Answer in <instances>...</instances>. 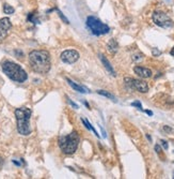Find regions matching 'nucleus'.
Listing matches in <instances>:
<instances>
[{"label":"nucleus","mask_w":174,"mask_h":179,"mask_svg":"<svg viewBox=\"0 0 174 179\" xmlns=\"http://www.w3.org/2000/svg\"><path fill=\"white\" fill-rule=\"evenodd\" d=\"M134 72L139 76V77H141V78H150L151 76L153 75L152 70H150V69H148V68H144V67H140V66L135 67Z\"/></svg>","instance_id":"9d476101"},{"label":"nucleus","mask_w":174,"mask_h":179,"mask_svg":"<svg viewBox=\"0 0 174 179\" xmlns=\"http://www.w3.org/2000/svg\"><path fill=\"white\" fill-rule=\"evenodd\" d=\"M152 54H153L154 56H159L161 53H160V50H158L157 48H154V50H152Z\"/></svg>","instance_id":"4be33fe9"},{"label":"nucleus","mask_w":174,"mask_h":179,"mask_svg":"<svg viewBox=\"0 0 174 179\" xmlns=\"http://www.w3.org/2000/svg\"><path fill=\"white\" fill-rule=\"evenodd\" d=\"M118 48H119L118 42H117L114 39H111L108 42V44H107V50H108V52L110 53L111 55H114L115 53L118 52Z\"/></svg>","instance_id":"ddd939ff"},{"label":"nucleus","mask_w":174,"mask_h":179,"mask_svg":"<svg viewBox=\"0 0 174 179\" xmlns=\"http://www.w3.org/2000/svg\"><path fill=\"white\" fill-rule=\"evenodd\" d=\"M30 109L28 107H19L15 109V116L17 120V131L21 135H29L31 133L30 128V117H31Z\"/></svg>","instance_id":"7ed1b4c3"},{"label":"nucleus","mask_w":174,"mask_h":179,"mask_svg":"<svg viewBox=\"0 0 174 179\" xmlns=\"http://www.w3.org/2000/svg\"><path fill=\"white\" fill-rule=\"evenodd\" d=\"M11 27H12V24L8 17L0 18V42L7 38L8 32L11 29Z\"/></svg>","instance_id":"1a4fd4ad"},{"label":"nucleus","mask_w":174,"mask_h":179,"mask_svg":"<svg viewBox=\"0 0 174 179\" xmlns=\"http://www.w3.org/2000/svg\"><path fill=\"white\" fill-rule=\"evenodd\" d=\"M162 129H163V131H165V132H168V133L173 132V129H172V128H170V127H168V125H163V128H162Z\"/></svg>","instance_id":"6ab92c4d"},{"label":"nucleus","mask_w":174,"mask_h":179,"mask_svg":"<svg viewBox=\"0 0 174 179\" xmlns=\"http://www.w3.org/2000/svg\"><path fill=\"white\" fill-rule=\"evenodd\" d=\"M81 121H82L83 125H85V128H87L88 130H90V131H92V132L94 133V134L96 135L97 137H99V134H98V133H97V131L94 129V127H93V125H92L91 123H90L89 121H88V119H85V118H81Z\"/></svg>","instance_id":"4468645a"},{"label":"nucleus","mask_w":174,"mask_h":179,"mask_svg":"<svg viewBox=\"0 0 174 179\" xmlns=\"http://www.w3.org/2000/svg\"><path fill=\"white\" fill-rule=\"evenodd\" d=\"M3 12H5V14L11 15L14 13V8L11 7V5H8V3H5V5H3Z\"/></svg>","instance_id":"dca6fc26"},{"label":"nucleus","mask_w":174,"mask_h":179,"mask_svg":"<svg viewBox=\"0 0 174 179\" xmlns=\"http://www.w3.org/2000/svg\"><path fill=\"white\" fill-rule=\"evenodd\" d=\"M124 82L126 83L127 85H129L132 88L136 89L137 91L141 92V93H146L148 91V83L143 82L140 80H134L130 77H125Z\"/></svg>","instance_id":"0eeeda50"},{"label":"nucleus","mask_w":174,"mask_h":179,"mask_svg":"<svg viewBox=\"0 0 174 179\" xmlns=\"http://www.w3.org/2000/svg\"><path fill=\"white\" fill-rule=\"evenodd\" d=\"M30 67L39 74H47L51 68L50 54L47 50H32L29 54Z\"/></svg>","instance_id":"f257e3e1"},{"label":"nucleus","mask_w":174,"mask_h":179,"mask_svg":"<svg viewBox=\"0 0 174 179\" xmlns=\"http://www.w3.org/2000/svg\"><path fill=\"white\" fill-rule=\"evenodd\" d=\"M79 57H80V55L77 50H64V52L62 53L60 58H61V60L64 62V63L72 64V63H75L78 59H79Z\"/></svg>","instance_id":"6e6552de"},{"label":"nucleus","mask_w":174,"mask_h":179,"mask_svg":"<svg viewBox=\"0 0 174 179\" xmlns=\"http://www.w3.org/2000/svg\"><path fill=\"white\" fill-rule=\"evenodd\" d=\"M57 13H58V14H59V16L61 17V19L64 21V23H65V24H70V21H68V19L66 18L65 16H64V15H63V13H62V12L60 11L59 9H57Z\"/></svg>","instance_id":"f3484780"},{"label":"nucleus","mask_w":174,"mask_h":179,"mask_svg":"<svg viewBox=\"0 0 174 179\" xmlns=\"http://www.w3.org/2000/svg\"><path fill=\"white\" fill-rule=\"evenodd\" d=\"M142 59V55H135L134 57H132V60H135V61H139V60H141Z\"/></svg>","instance_id":"412c9836"},{"label":"nucleus","mask_w":174,"mask_h":179,"mask_svg":"<svg viewBox=\"0 0 174 179\" xmlns=\"http://www.w3.org/2000/svg\"><path fill=\"white\" fill-rule=\"evenodd\" d=\"M98 57H99V59H101V63H103V66L105 67V69H106V70L108 71L109 73H110L112 76H117V74H115L114 69H113V67L111 66V63H110V62H109L108 59H107L106 57L104 56L103 54H99V55H98Z\"/></svg>","instance_id":"9b49d317"},{"label":"nucleus","mask_w":174,"mask_h":179,"mask_svg":"<svg viewBox=\"0 0 174 179\" xmlns=\"http://www.w3.org/2000/svg\"><path fill=\"white\" fill-rule=\"evenodd\" d=\"M153 21L155 23V25L161 27V28H171L173 26V21L172 19L168 16V14H166L165 12L162 11H155L152 15Z\"/></svg>","instance_id":"423d86ee"},{"label":"nucleus","mask_w":174,"mask_h":179,"mask_svg":"<svg viewBox=\"0 0 174 179\" xmlns=\"http://www.w3.org/2000/svg\"><path fill=\"white\" fill-rule=\"evenodd\" d=\"M160 143H161V146L163 147V148H165L166 150H167V149L169 148V145H168V143H167L166 141H161Z\"/></svg>","instance_id":"5701e85b"},{"label":"nucleus","mask_w":174,"mask_h":179,"mask_svg":"<svg viewBox=\"0 0 174 179\" xmlns=\"http://www.w3.org/2000/svg\"><path fill=\"white\" fill-rule=\"evenodd\" d=\"M146 137H148V141H150V142H152V137H151L150 135L148 134V135H146Z\"/></svg>","instance_id":"bb28decb"},{"label":"nucleus","mask_w":174,"mask_h":179,"mask_svg":"<svg viewBox=\"0 0 174 179\" xmlns=\"http://www.w3.org/2000/svg\"><path fill=\"white\" fill-rule=\"evenodd\" d=\"M87 26L94 35H104L110 31L108 25L104 24L99 18L95 16H89L87 18Z\"/></svg>","instance_id":"39448f33"},{"label":"nucleus","mask_w":174,"mask_h":179,"mask_svg":"<svg viewBox=\"0 0 174 179\" xmlns=\"http://www.w3.org/2000/svg\"><path fill=\"white\" fill-rule=\"evenodd\" d=\"M1 69H2L3 73L10 78V80H14L16 83H24L27 80L28 75H27L26 71L21 68L19 64L15 63L13 61H3L1 64Z\"/></svg>","instance_id":"f03ea898"},{"label":"nucleus","mask_w":174,"mask_h":179,"mask_svg":"<svg viewBox=\"0 0 174 179\" xmlns=\"http://www.w3.org/2000/svg\"><path fill=\"white\" fill-rule=\"evenodd\" d=\"M66 98H67V97H66ZM67 102H68V103H70V104H71L72 106H73L74 109H78V105H77V104H76V103H74V102L72 101V100L70 99V98H67Z\"/></svg>","instance_id":"aec40b11"},{"label":"nucleus","mask_w":174,"mask_h":179,"mask_svg":"<svg viewBox=\"0 0 174 179\" xmlns=\"http://www.w3.org/2000/svg\"><path fill=\"white\" fill-rule=\"evenodd\" d=\"M132 106H135V107H138V109H140V111H143V109H142V105H141V103H140V102H139V101H135V102H132Z\"/></svg>","instance_id":"a211bd4d"},{"label":"nucleus","mask_w":174,"mask_h":179,"mask_svg":"<svg viewBox=\"0 0 174 179\" xmlns=\"http://www.w3.org/2000/svg\"><path fill=\"white\" fill-rule=\"evenodd\" d=\"M97 93L101 94V96H104V97L108 98V99H110V100H112L113 102H117L115 97L113 96L112 93H110L109 91H106V90H98V91H97Z\"/></svg>","instance_id":"2eb2a0df"},{"label":"nucleus","mask_w":174,"mask_h":179,"mask_svg":"<svg viewBox=\"0 0 174 179\" xmlns=\"http://www.w3.org/2000/svg\"><path fill=\"white\" fill-rule=\"evenodd\" d=\"M170 54H171V56L174 57V46H173V48L171 50V52H170Z\"/></svg>","instance_id":"a878e982"},{"label":"nucleus","mask_w":174,"mask_h":179,"mask_svg":"<svg viewBox=\"0 0 174 179\" xmlns=\"http://www.w3.org/2000/svg\"><path fill=\"white\" fill-rule=\"evenodd\" d=\"M66 82L68 83V85L71 86L75 91H78V92H80V93H88V92H89L88 89H85V88L82 87V86L78 85L77 83H74L73 80H71L70 78H66Z\"/></svg>","instance_id":"f8f14e48"},{"label":"nucleus","mask_w":174,"mask_h":179,"mask_svg":"<svg viewBox=\"0 0 174 179\" xmlns=\"http://www.w3.org/2000/svg\"><path fill=\"white\" fill-rule=\"evenodd\" d=\"M155 151H156V152H157V153H160V152H161V148H160V146H159V145H155Z\"/></svg>","instance_id":"b1692460"},{"label":"nucleus","mask_w":174,"mask_h":179,"mask_svg":"<svg viewBox=\"0 0 174 179\" xmlns=\"http://www.w3.org/2000/svg\"><path fill=\"white\" fill-rule=\"evenodd\" d=\"M80 137L77 131H73L67 135H63L59 138V146L62 152L65 155H73L78 148Z\"/></svg>","instance_id":"20e7f679"},{"label":"nucleus","mask_w":174,"mask_h":179,"mask_svg":"<svg viewBox=\"0 0 174 179\" xmlns=\"http://www.w3.org/2000/svg\"><path fill=\"white\" fill-rule=\"evenodd\" d=\"M143 112H145V113L148 114V116H152V115H153V112H152V111H143Z\"/></svg>","instance_id":"393cba45"}]
</instances>
